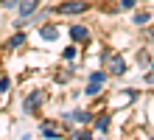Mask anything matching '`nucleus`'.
Returning a JSON list of instances; mask_svg holds the SVG:
<instances>
[{"label": "nucleus", "instance_id": "obj_17", "mask_svg": "<svg viewBox=\"0 0 154 140\" xmlns=\"http://www.w3.org/2000/svg\"><path fill=\"white\" fill-rule=\"evenodd\" d=\"M76 56V48H65V59H73Z\"/></svg>", "mask_w": 154, "mask_h": 140}, {"label": "nucleus", "instance_id": "obj_15", "mask_svg": "<svg viewBox=\"0 0 154 140\" xmlns=\"http://www.w3.org/2000/svg\"><path fill=\"white\" fill-rule=\"evenodd\" d=\"M0 6H6V8H17V6H20V0H3Z\"/></svg>", "mask_w": 154, "mask_h": 140}, {"label": "nucleus", "instance_id": "obj_6", "mask_svg": "<svg viewBox=\"0 0 154 140\" xmlns=\"http://www.w3.org/2000/svg\"><path fill=\"white\" fill-rule=\"evenodd\" d=\"M65 118L67 120H79V123H90V120H93V115H90L87 109H73V112H67Z\"/></svg>", "mask_w": 154, "mask_h": 140}, {"label": "nucleus", "instance_id": "obj_3", "mask_svg": "<svg viewBox=\"0 0 154 140\" xmlns=\"http://www.w3.org/2000/svg\"><path fill=\"white\" fill-rule=\"evenodd\" d=\"M84 8H87V3H81V0H67V3H59L56 6V11L65 14V17H73V14H81Z\"/></svg>", "mask_w": 154, "mask_h": 140}, {"label": "nucleus", "instance_id": "obj_16", "mask_svg": "<svg viewBox=\"0 0 154 140\" xmlns=\"http://www.w3.org/2000/svg\"><path fill=\"white\" fill-rule=\"evenodd\" d=\"M6 90H8V79L3 76V79H0V92H6Z\"/></svg>", "mask_w": 154, "mask_h": 140}, {"label": "nucleus", "instance_id": "obj_7", "mask_svg": "<svg viewBox=\"0 0 154 140\" xmlns=\"http://www.w3.org/2000/svg\"><path fill=\"white\" fill-rule=\"evenodd\" d=\"M39 36H42L45 42H53V39L59 36V28H56V25H42V28H39Z\"/></svg>", "mask_w": 154, "mask_h": 140}, {"label": "nucleus", "instance_id": "obj_9", "mask_svg": "<svg viewBox=\"0 0 154 140\" xmlns=\"http://www.w3.org/2000/svg\"><path fill=\"white\" fill-rule=\"evenodd\" d=\"M95 129H98V132H106V129H109V115H101V118H98L95 120Z\"/></svg>", "mask_w": 154, "mask_h": 140}, {"label": "nucleus", "instance_id": "obj_1", "mask_svg": "<svg viewBox=\"0 0 154 140\" xmlns=\"http://www.w3.org/2000/svg\"><path fill=\"white\" fill-rule=\"evenodd\" d=\"M104 62H106V70H109L112 76H123V73H126L123 56H118V53H104Z\"/></svg>", "mask_w": 154, "mask_h": 140}, {"label": "nucleus", "instance_id": "obj_18", "mask_svg": "<svg viewBox=\"0 0 154 140\" xmlns=\"http://www.w3.org/2000/svg\"><path fill=\"white\" fill-rule=\"evenodd\" d=\"M134 6V0H121V8H132Z\"/></svg>", "mask_w": 154, "mask_h": 140}, {"label": "nucleus", "instance_id": "obj_14", "mask_svg": "<svg viewBox=\"0 0 154 140\" xmlns=\"http://www.w3.org/2000/svg\"><path fill=\"white\" fill-rule=\"evenodd\" d=\"M73 137H76V140H87V137H93V135H90V132H87V129H79V132H76Z\"/></svg>", "mask_w": 154, "mask_h": 140}, {"label": "nucleus", "instance_id": "obj_10", "mask_svg": "<svg viewBox=\"0 0 154 140\" xmlns=\"http://www.w3.org/2000/svg\"><path fill=\"white\" fill-rule=\"evenodd\" d=\"M98 92H101V84H98V81H90L87 90H84V95H98Z\"/></svg>", "mask_w": 154, "mask_h": 140}, {"label": "nucleus", "instance_id": "obj_4", "mask_svg": "<svg viewBox=\"0 0 154 140\" xmlns=\"http://www.w3.org/2000/svg\"><path fill=\"white\" fill-rule=\"evenodd\" d=\"M17 8H20L23 17H31V14L39 8V0H20V6H17Z\"/></svg>", "mask_w": 154, "mask_h": 140}, {"label": "nucleus", "instance_id": "obj_13", "mask_svg": "<svg viewBox=\"0 0 154 140\" xmlns=\"http://www.w3.org/2000/svg\"><path fill=\"white\" fill-rule=\"evenodd\" d=\"M143 23H149V11H140V14H134V25H143Z\"/></svg>", "mask_w": 154, "mask_h": 140}, {"label": "nucleus", "instance_id": "obj_11", "mask_svg": "<svg viewBox=\"0 0 154 140\" xmlns=\"http://www.w3.org/2000/svg\"><path fill=\"white\" fill-rule=\"evenodd\" d=\"M90 81H98V84H104V81H106V73H104V70H93V73H90Z\"/></svg>", "mask_w": 154, "mask_h": 140}, {"label": "nucleus", "instance_id": "obj_12", "mask_svg": "<svg viewBox=\"0 0 154 140\" xmlns=\"http://www.w3.org/2000/svg\"><path fill=\"white\" fill-rule=\"evenodd\" d=\"M23 45H25V36H23V34H17V36H11L8 48H23Z\"/></svg>", "mask_w": 154, "mask_h": 140}, {"label": "nucleus", "instance_id": "obj_5", "mask_svg": "<svg viewBox=\"0 0 154 140\" xmlns=\"http://www.w3.org/2000/svg\"><path fill=\"white\" fill-rule=\"evenodd\" d=\"M70 36H73L76 42H90V31L84 25H70Z\"/></svg>", "mask_w": 154, "mask_h": 140}, {"label": "nucleus", "instance_id": "obj_2", "mask_svg": "<svg viewBox=\"0 0 154 140\" xmlns=\"http://www.w3.org/2000/svg\"><path fill=\"white\" fill-rule=\"evenodd\" d=\"M42 101H45V92L42 90H34V92H28V98L23 101V109H25V115H34L39 107H42Z\"/></svg>", "mask_w": 154, "mask_h": 140}, {"label": "nucleus", "instance_id": "obj_8", "mask_svg": "<svg viewBox=\"0 0 154 140\" xmlns=\"http://www.w3.org/2000/svg\"><path fill=\"white\" fill-rule=\"evenodd\" d=\"M42 137H48V140H56V137H59V132H56V129H53L51 123H42Z\"/></svg>", "mask_w": 154, "mask_h": 140}]
</instances>
